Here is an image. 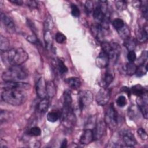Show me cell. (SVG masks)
I'll list each match as a JSON object with an SVG mask.
<instances>
[{
  "instance_id": "cell-1",
  "label": "cell",
  "mask_w": 148,
  "mask_h": 148,
  "mask_svg": "<svg viewBox=\"0 0 148 148\" xmlns=\"http://www.w3.org/2000/svg\"><path fill=\"white\" fill-rule=\"evenodd\" d=\"M2 61L12 65H21L28 58V53L22 48L11 49L7 51L1 52Z\"/></svg>"
},
{
  "instance_id": "cell-2",
  "label": "cell",
  "mask_w": 148,
  "mask_h": 148,
  "mask_svg": "<svg viewBox=\"0 0 148 148\" xmlns=\"http://www.w3.org/2000/svg\"><path fill=\"white\" fill-rule=\"evenodd\" d=\"M1 98L5 102L8 104L13 106H19L25 102L27 96L23 90L7 89L4 90L2 92Z\"/></svg>"
},
{
  "instance_id": "cell-3",
  "label": "cell",
  "mask_w": 148,
  "mask_h": 148,
  "mask_svg": "<svg viewBox=\"0 0 148 148\" xmlns=\"http://www.w3.org/2000/svg\"><path fill=\"white\" fill-rule=\"evenodd\" d=\"M28 76V72L26 68L21 65H12L3 72L2 78L4 82H19L25 79Z\"/></svg>"
},
{
  "instance_id": "cell-4",
  "label": "cell",
  "mask_w": 148,
  "mask_h": 148,
  "mask_svg": "<svg viewBox=\"0 0 148 148\" xmlns=\"http://www.w3.org/2000/svg\"><path fill=\"white\" fill-rule=\"evenodd\" d=\"M117 117V113L113 105H110L106 110L104 117V121L110 130H114L116 128L118 123Z\"/></svg>"
},
{
  "instance_id": "cell-5",
  "label": "cell",
  "mask_w": 148,
  "mask_h": 148,
  "mask_svg": "<svg viewBox=\"0 0 148 148\" xmlns=\"http://www.w3.org/2000/svg\"><path fill=\"white\" fill-rule=\"evenodd\" d=\"M93 101V95L90 90H84L79 93V105L81 110L88 106Z\"/></svg>"
},
{
  "instance_id": "cell-6",
  "label": "cell",
  "mask_w": 148,
  "mask_h": 148,
  "mask_svg": "<svg viewBox=\"0 0 148 148\" xmlns=\"http://www.w3.org/2000/svg\"><path fill=\"white\" fill-rule=\"evenodd\" d=\"M110 90L107 87L101 88L96 95L95 100L97 104L100 106L106 105L110 98Z\"/></svg>"
},
{
  "instance_id": "cell-7",
  "label": "cell",
  "mask_w": 148,
  "mask_h": 148,
  "mask_svg": "<svg viewBox=\"0 0 148 148\" xmlns=\"http://www.w3.org/2000/svg\"><path fill=\"white\" fill-rule=\"evenodd\" d=\"M1 87L4 90L7 89H18L21 90H26L29 89L31 86L27 83H23L20 82L8 81L4 82L1 84Z\"/></svg>"
},
{
  "instance_id": "cell-8",
  "label": "cell",
  "mask_w": 148,
  "mask_h": 148,
  "mask_svg": "<svg viewBox=\"0 0 148 148\" xmlns=\"http://www.w3.org/2000/svg\"><path fill=\"white\" fill-rule=\"evenodd\" d=\"M136 103L139 109V110L142 113L143 117L146 119L148 117V99H147V92L141 96L137 97Z\"/></svg>"
},
{
  "instance_id": "cell-9",
  "label": "cell",
  "mask_w": 148,
  "mask_h": 148,
  "mask_svg": "<svg viewBox=\"0 0 148 148\" xmlns=\"http://www.w3.org/2000/svg\"><path fill=\"white\" fill-rule=\"evenodd\" d=\"M92 132L94 140L101 139L106 133V125L105 121H100L96 124Z\"/></svg>"
},
{
  "instance_id": "cell-10",
  "label": "cell",
  "mask_w": 148,
  "mask_h": 148,
  "mask_svg": "<svg viewBox=\"0 0 148 148\" xmlns=\"http://www.w3.org/2000/svg\"><path fill=\"white\" fill-rule=\"evenodd\" d=\"M46 84L45 79L43 77H40L36 84V92L38 97L42 99L47 98Z\"/></svg>"
},
{
  "instance_id": "cell-11",
  "label": "cell",
  "mask_w": 148,
  "mask_h": 148,
  "mask_svg": "<svg viewBox=\"0 0 148 148\" xmlns=\"http://www.w3.org/2000/svg\"><path fill=\"white\" fill-rule=\"evenodd\" d=\"M124 143L128 147L134 146L137 142L133 134L128 130H124L121 132Z\"/></svg>"
},
{
  "instance_id": "cell-12",
  "label": "cell",
  "mask_w": 148,
  "mask_h": 148,
  "mask_svg": "<svg viewBox=\"0 0 148 148\" xmlns=\"http://www.w3.org/2000/svg\"><path fill=\"white\" fill-rule=\"evenodd\" d=\"M109 56L103 51H101L95 60L96 65L99 68H106L109 63Z\"/></svg>"
},
{
  "instance_id": "cell-13",
  "label": "cell",
  "mask_w": 148,
  "mask_h": 148,
  "mask_svg": "<svg viewBox=\"0 0 148 148\" xmlns=\"http://www.w3.org/2000/svg\"><path fill=\"white\" fill-rule=\"evenodd\" d=\"M93 140L92 130L88 128L85 129L80 138V142L83 145H88Z\"/></svg>"
},
{
  "instance_id": "cell-14",
  "label": "cell",
  "mask_w": 148,
  "mask_h": 148,
  "mask_svg": "<svg viewBox=\"0 0 148 148\" xmlns=\"http://www.w3.org/2000/svg\"><path fill=\"white\" fill-rule=\"evenodd\" d=\"M111 46V50L108 54L109 60H112L114 62H116L121 53V47L116 43H112Z\"/></svg>"
},
{
  "instance_id": "cell-15",
  "label": "cell",
  "mask_w": 148,
  "mask_h": 148,
  "mask_svg": "<svg viewBox=\"0 0 148 148\" xmlns=\"http://www.w3.org/2000/svg\"><path fill=\"white\" fill-rule=\"evenodd\" d=\"M91 29L94 38H95L98 41L102 42V40L103 38V28L101 27L99 24L92 25L91 26Z\"/></svg>"
},
{
  "instance_id": "cell-16",
  "label": "cell",
  "mask_w": 148,
  "mask_h": 148,
  "mask_svg": "<svg viewBox=\"0 0 148 148\" xmlns=\"http://www.w3.org/2000/svg\"><path fill=\"white\" fill-rule=\"evenodd\" d=\"M114 79V72L113 69L110 68H108L105 73L103 78V83L105 87L108 86L112 83Z\"/></svg>"
},
{
  "instance_id": "cell-17",
  "label": "cell",
  "mask_w": 148,
  "mask_h": 148,
  "mask_svg": "<svg viewBox=\"0 0 148 148\" xmlns=\"http://www.w3.org/2000/svg\"><path fill=\"white\" fill-rule=\"evenodd\" d=\"M72 98L71 91L69 90H66L63 94V107L62 108H71Z\"/></svg>"
},
{
  "instance_id": "cell-18",
  "label": "cell",
  "mask_w": 148,
  "mask_h": 148,
  "mask_svg": "<svg viewBox=\"0 0 148 148\" xmlns=\"http://www.w3.org/2000/svg\"><path fill=\"white\" fill-rule=\"evenodd\" d=\"M136 38L140 42H145L147 40V27L143 28H138L136 32Z\"/></svg>"
},
{
  "instance_id": "cell-19",
  "label": "cell",
  "mask_w": 148,
  "mask_h": 148,
  "mask_svg": "<svg viewBox=\"0 0 148 148\" xmlns=\"http://www.w3.org/2000/svg\"><path fill=\"white\" fill-rule=\"evenodd\" d=\"M1 20L2 23L8 29H13L14 28V23L13 20L7 16L6 14L1 13Z\"/></svg>"
},
{
  "instance_id": "cell-20",
  "label": "cell",
  "mask_w": 148,
  "mask_h": 148,
  "mask_svg": "<svg viewBox=\"0 0 148 148\" xmlns=\"http://www.w3.org/2000/svg\"><path fill=\"white\" fill-rule=\"evenodd\" d=\"M47 98L49 99L53 98L56 93V88L54 83L53 81H49L46 84Z\"/></svg>"
},
{
  "instance_id": "cell-21",
  "label": "cell",
  "mask_w": 148,
  "mask_h": 148,
  "mask_svg": "<svg viewBox=\"0 0 148 148\" xmlns=\"http://www.w3.org/2000/svg\"><path fill=\"white\" fill-rule=\"evenodd\" d=\"M49 99L45 98L42 99L37 105V110L40 113H45L48 109L49 106Z\"/></svg>"
},
{
  "instance_id": "cell-22",
  "label": "cell",
  "mask_w": 148,
  "mask_h": 148,
  "mask_svg": "<svg viewBox=\"0 0 148 148\" xmlns=\"http://www.w3.org/2000/svg\"><path fill=\"white\" fill-rule=\"evenodd\" d=\"M130 92L132 94L136 95L137 97L141 96L147 92V90L140 84H136L135 86H133L130 89Z\"/></svg>"
},
{
  "instance_id": "cell-23",
  "label": "cell",
  "mask_w": 148,
  "mask_h": 148,
  "mask_svg": "<svg viewBox=\"0 0 148 148\" xmlns=\"http://www.w3.org/2000/svg\"><path fill=\"white\" fill-rule=\"evenodd\" d=\"M9 46L10 43L8 39L1 35L0 37V50L1 52H5L10 50Z\"/></svg>"
},
{
  "instance_id": "cell-24",
  "label": "cell",
  "mask_w": 148,
  "mask_h": 148,
  "mask_svg": "<svg viewBox=\"0 0 148 148\" xmlns=\"http://www.w3.org/2000/svg\"><path fill=\"white\" fill-rule=\"evenodd\" d=\"M67 84L72 88L77 89L81 86V81L78 77H72L68 78L66 80Z\"/></svg>"
},
{
  "instance_id": "cell-25",
  "label": "cell",
  "mask_w": 148,
  "mask_h": 148,
  "mask_svg": "<svg viewBox=\"0 0 148 148\" xmlns=\"http://www.w3.org/2000/svg\"><path fill=\"white\" fill-rule=\"evenodd\" d=\"M44 40L46 47L48 49H50L53 46V36L50 31H45L44 32Z\"/></svg>"
},
{
  "instance_id": "cell-26",
  "label": "cell",
  "mask_w": 148,
  "mask_h": 148,
  "mask_svg": "<svg viewBox=\"0 0 148 148\" xmlns=\"http://www.w3.org/2000/svg\"><path fill=\"white\" fill-rule=\"evenodd\" d=\"M117 32L119 36L124 40H126L130 37V30L125 24L123 27L117 30Z\"/></svg>"
},
{
  "instance_id": "cell-27",
  "label": "cell",
  "mask_w": 148,
  "mask_h": 148,
  "mask_svg": "<svg viewBox=\"0 0 148 148\" xmlns=\"http://www.w3.org/2000/svg\"><path fill=\"white\" fill-rule=\"evenodd\" d=\"M124 45L127 48V49L128 50V51H132V50H135V49L136 46V43L134 39L130 37L127 39L124 40Z\"/></svg>"
},
{
  "instance_id": "cell-28",
  "label": "cell",
  "mask_w": 148,
  "mask_h": 148,
  "mask_svg": "<svg viewBox=\"0 0 148 148\" xmlns=\"http://www.w3.org/2000/svg\"><path fill=\"white\" fill-rule=\"evenodd\" d=\"M137 66L134 62H128L125 66V71L128 75L131 76L135 73Z\"/></svg>"
},
{
  "instance_id": "cell-29",
  "label": "cell",
  "mask_w": 148,
  "mask_h": 148,
  "mask_svg": "<svg viewBox=\"0 0 148 148\" xmlns=\"http://www.w3.org/2000/svg\"><path fill=\"white\" fill-rule=\"evenodd\" d=\"M57 68L58 72L61 75L66 73L68 72V68L64 64V62L60 59H58L57 62Z\"/></svg>"
},
{
  "instance_id": "cell-30",
  "label": "cell",
  "mask_w": 148,
  "mask_h": 148,
  "mask_svg": "<svg viewBox=\"0 0 148 148\" xmlns=\"http://www.w3.org/2000/svg\"><path fill=\"white\" fill-rule=\"evenodd\" d=\"M147 71V65L140 64L139 66H137V69L135 72V75L137 77H141L146 74Z\"/></svg>"
},
{
  "instance_id": "cell-31",
  "label": "cell",
  "mask_w": 148,
  "mask_h": 148,
  "mask_svg": "<svg viewBox=\"0 0 148 148\" xmlns=\"http://www.w3.org/2000/svg\"><path fill=\"white\" fill-rule=\"evenodd\" d=\"M60 117V115L57 112H51L48 113L47 114V120L48 121L51 123L56 122Z\"/></svg>"
},
{
  "instance_id": "cell-32",
  "label": "cell",
  "mask_w": 148,
  "mask_h": 148,
  "mask_svg": "<svg viewBox=\"0 0 148 148\" xmlns=\"http://www.w3.org/2000/svg\"><path fill=\"white\" fill-rule=\"evenodd\" d=\"M140 8L141 9L143 17L147 20V1H140Z\"/></svg>"
},
{
  "instance_id": "cell-33",
  "label": "cell",
  "mask_w": 148,
  "mask_h": 148,
  "mask_svg": "<svg viewBox=\"0 0 148 148\" xmlns=\"http://www.w3.org/2000/svg\"><path fill=\"white\" fill-rule=\"evenodd\" d=\"M53 27V22L52 18L50 16H49L44 23V28L45 31H50Z\"/></svg>"
},
{
  "instance_id": "cell-34",
  "label": "cell",
  "mask_w": 148,
  "mask_h": 148,
  "mask_svg": "<svg viewBox=\"0 0 148 148\" xmlns=\"http://www.w3.org/2000/svg\"><path fill=\"white\" fill-rule=\"evenodd\" d=\"M113 25L114 28L117 31L123 27L125 25V23L124 21L121 18H116L113 21Z\"/></svg>"
},
{
  "instance_id": "cell-35",
  "label": "cell",
  "mask_w": 148,
  "mask_h": 148,
  "mask_svg": "<svg viewBox=\"0 0 148 148\" xmlns=\"http://www.w3.org/2000/svg\"><path fill=\"white\" fill-rule=\"evenodd\" d=\"M85 10L87 14H90L93 12L94 10V4L91 1H87L84 3Z\"/></svg>"
},
{
  "instance_id": "cell-36",
  "label": "cell",
  "mask_w": 148,
  "mask_h": 148,
  "mask_svg": "<svg viewBox=\"0 0 148 148\" xmlns=\"http://www.w3.org/2000/svg\"><path fill=\"white\" fill-rule=\"evenodd\" d=\"M127 101L124 95L119 96L116 99V103L119 107H124L127 105Z\"/></svg>"
},
{
  "instance_id": "cell-37",
  "label": "cell",
  "mask_w": 148,
  "mask_h": 148,
  "mask_svg": "<svg viewBox=\"0 0 148 148\" xmlns=\"http://www.w3.org/2000/svg\"><path fill=\"white\" fill-rule=\"evenodd\" d=\"M29 134L34 136H38L41 134V130L38 127H33L30 128L29 131Z\"/></svg>"
},
{
  "instance_id": "cell-38",
  "label": "cell",
  "mask_w": 148,
  "mask_h": 148,
  "mask_svg": "<svg viewBox=\"0 0 148 148\" xmlns=\"http://www.w3.org/2000/svg\"><path fill=\"white\" fill-rule=\"evenodd\" d=\"M71 14L75 17H78L80 14V12L79 8L75 4H71Z\"/></svg>"
},
{
  "instance_id": "cell-39",
  "label": "cell",
  "mask_w": 148,
  "mask_h": 148,
  "mask_svg": "<svg viewBox=\"0 0 148 148\" xmlns=\"http://www.w3.org/2000/svg\"><path fill=\"white\" fill-rule=\"evenodd\" d=\"M115 4L117 9L120 11L124 10L127 8V3L125 1H117L116 2Z\"/></svg>"
},
{
  "instance_id": "cell-40",
  "label": "cell",
  "mask_w": 148,
  "mask_h": 148,
  "mask_svg": "<svg viewBox=\"0 0 148 148\" xmlns=\"http://www.w3.org/2000/svg\"><path fill=\"white\" fill-rule=\"evenodd\" d=\"M66 38L65 35L61 32H57L56 34V40L58 43H63L66 40Z\"/></svg>"
},
{
  "instance_id": "cell-41",
  "label": "cell",
  "mask_w": 148,
  "mask_h": 148,
  "mask_svg": "<svg viewBox=\"0 0 148 148\" xmlns=\"http://www.w3.org/2000/svg\"><path fill=\"white\" fill-rule=\"evenodd\" d=\"M137 133L142 140H146L147 139V134L144 129L143 128L138 129Z\"/></svg>"
},
{
  "instance_id": "cell-42",
  "label": "cell",
  "mask_w": 148,
  "mask_h": 148,
  "mask_svg": "<svg viewBox=\"0 0 148 148\" xmlns=\"http://www.w3.org/2000/svg\"><path fill=\"white\" fill-rule=\"evenodd\" d=\"M96 118H95V116H91L90 117L88 121H87V124H86V127H87V128H88L90 129V127L91 126V128H94L96 125Z\"/></svg>"
},
{
  "instance_id": "cell-43",
  "label": "cell",
  "mask_w": 148,
  "mask_h": 148,
  "mask_svg": "<svg viewBox=\"0 0 148 148\" xmlns=\"http://www.w3.org/2000/svg\"><path fill=\"white\" fill-rule=\"evenodd\" d=\"M127 59L130 62H134L136 59V54L134 50L129 51L127 54Z\"/></svg>"
},
{
  "instance_id": "cell-44",
  "label": "cell",
  "mask_w": 148,
  "mask_h": 148,
  "mask_svg": "<svg viewBox=\"0 0 148 148\" xmlns=\"http://www.w3.org/2000/svg\"><path fill=\"white\" fill-rule=\"evenodd\" d=\"M27 40L33 44H38L39 43V41L38 40V38L34 35H29L27 38Z\"/></svg>"
},
{
  "instance_id": "cell-45",
  "label": "cell",
  "mask_w": 148,
  "mask_h": 148,
  "mask_svg": "<svg viewBox=\"0 0 148 148\" xmlns=\"http://www.w3.org/2000/svg\"><path fill=\"white\" fill-rule=\"evenodd\" d=\"M27 5L31 8H36L37 7V3L35 1H28L27 2Z\"/></svg>"
},
{
  "instance_id": "cell-46",
  "label": "cell",
  "mask_w": 148,
  "mask_h": 148,
  "mask_svg": "<svg viewBox=\"0 0 148 148\" xmlns=\"http://www.w3.org/2000/svg\"><path fill=\"white\" fill-rule=\"evenodd\" d=\"M9 1L14 4H16L17 5H21L23 3V2L21 0H9Z\"/></svg>"
},
{
  "instance_id": "cell-47",
  "label": "cell",
  "mask_w": 148,
  "mask_h": 148,
  "mask_svg": "<svg viewBox=\"0 0 148 148\" xmlns=\"http://www.w3.org/2000/svg\"><path fill=\"white\" fill-rule=\"evenodd\" d=\"M66 146H67V140L66 139H64L62 142L61 147H66Z\"/></svg>"
}]
</instances>
